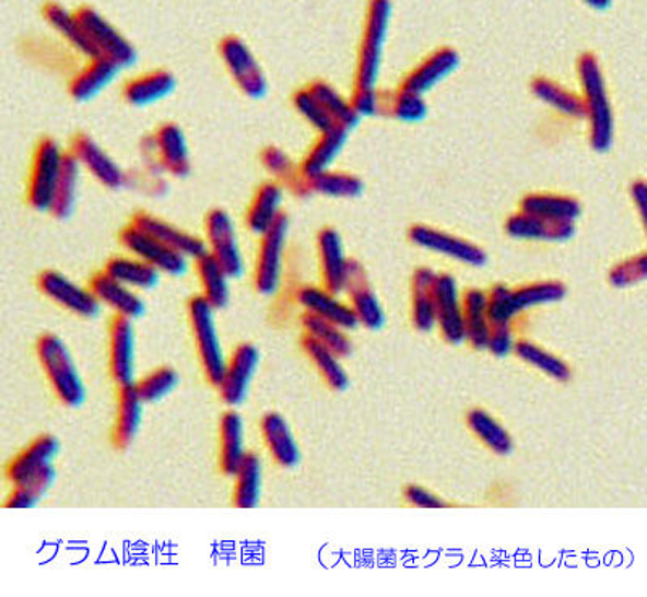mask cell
I'll use <instances>...</instances> for the list:
<instances>
[{
    "instance_id": "obj_1",
    "label": "cell",
    "mask_w": 647,
    "mask_h": 597,
    "mask_svg": "<svg viewBox=\"0 0 647 597\" xmlns=\"http://www.w3.org/2000/svg\"><path fill=\"white\" fill-rule=\"evenodd\" d=\"M392 5L389 2L369 3L364 20L362 40H360L358 57H356L355 80H353V109L360 117L379 116V81L383 67L384 49L389 36Z\"/></svg>"
},
{
    "instance_id": "obj_2",
    "label": "cell",
    "mask_w": 647,
    "mask_h": 597,
    "mask_svg": "<svg viewBox=\"0 0 647 597\" xmlns=\"http://www.w3.org/2000/svg\"><path fill=\"white\" fill-rule=\"evenodd\" d=\"M586 120L589 124V144L596 153H607L615 140V117L607 90L604 72L598 56L585 52L576 62Z\"/></svg>"
},
{
    "instance_id": "obj_3",
    "label": "cell",
    "mask_w": 647,
    "mask_h": 597,
    "mask_svg": "<svg viewBox=\"0 0 647 597\" xmlns=\"http://www.w3.org/2000/svg\"><path fill=\"white\" fill-rule=\"evenodd\" d=\"M36 355L59 400L67 407H80L86 396L84 384L62 339L56 333H43L36 342Z\"/></svg>"
},
{
    "instance_id": "obj_4",
    "label": "cell",
    "mask_w": 647,
    "mask_h": 597,
    "mask_svg": "<svg viewBox=\"0 0 647 597\" xmlns=\"http://www.w3.org/2000/svg\"><path fill=\"white\" fill-rule=\"evenodd\" d=\"M566 295V286L558 280H542L511 290L507 285H495L487 293V316L491 326L511 324L520 313L534 306L561 302Z\"/></svg>"
},
{
    "instance_id": "obj_5",
    "label": "cell",
    "mask_w": 647,
    "mask_h": 597,
    "mask_svg": "<svg viewBox=\"0 0 647 597\" xmlns=\"http://www.w3.org/2000/svg\"><path fill=\"white\" fill-rule=\"evenodd\" d=\"M188 320H190L191 333L200 356L202 373L208 383L219 387L227 359L215 326V309L201 295L193 296L188 302Z\"/></svg>"
},
{
    "instance_id": "obj_6",
    "label": "cell",
    "mask_w": 647,
    "mask_h": 597,
    "mask_svg": "<svg viewBox=\"0 0 647 597\" xmlns=\"http://www.w3.org/2000/svg\"><path fill=\"white\" fill-rule=\"evenodd\" d=\"M67 151L54 138H40L30 167L26 201L38 212H50Z\"/></svg>"
},
{
    "instance_id": "obj_7",
    "label": "cell",
    "mask_w": 647,
    "mask_h": 597,
    "mask_svg": "<svg viewBox=\"0 0 647 597\" xmlns=\"http://www.w3.org/2000/svg\"><path fill=\"white\" fill-rule=\"evenodd\" d=\"M219 54L228 75L246 97L252 101L266 97L268 77L245 39L237 35L225 36L219 43Z\"/></svg>"
},
{
    "instance_id": "obj_8",
    "label": "cell",
    "mask_w": 647,
    "mask_h": 597,
    "mask_svg": "<svg viewBox=\"0 0 647 597\" xmlns=\"http://www.w3.org/2000/svg\"><path fill=\"white\" fill-rule=\"evenodd\" d=\"M77 16L93 44L97 57L117 63L121 70L133 67L138 60V52L133 44L94 7L83 5L75 10Z\"/></svg>"
},
{
    "instance_id": "obj_9",
    "label": "cell",
    "mask_w": 647,
    "mask_h": 597,
    "mask_svg": "<svg viewBox=\"0 0 647 597\" xmlns=\"http://www.w3.org/2000/svg\"><path fill=\"white\" fill-rule=\"evenodd\" d=\"M144 153L153 164L175 178H187L191 174L190 148L184 128L175 121H165L143 144Z\"/></svg>"
},
{
    "instance_id": "obj_10",
    "label": "cell",
    "mask_w": 647,
    "mask_h": 597,
    "mask_svg": "<svg viewBox=\"0 0 647 597\" xmlns=\"http://www.w3.org/2000/svg\"><path fill=\"white\" fill-rule=\"evenodd\" d=\"M204 234L205 246H209L208 253H211L212 258L227 272L228 278H242L245 265L232 215L221 208L209 211L204 219Z\"/></svg>"
},
{
    "instance_id": "obj_11",
    "label": "cell",
    "mask_w": 647,
    "mask_h": 597,
    "mask_svg": "<svg viewBox=\"0 0 647 597\" xmlns=\"http://www.w3.org/2000/svg\"><path fill=\"white\" fill-rule=\"evenodd\" d=\"M289 231V215L283 212L274 227L269 229L261 237L255 262V289L261 295H274L281 285Z\"/></svg>"
},
{
    "instance_id": "obj_12",
    "label": "cell",
    "mask_w": 647,
    "mask_h": 597,
    "mask_svg": "<svg viewBox=\"0 0 647 597\" xmlns=\"http://www.w3.org/2000/svg\"><path fill=\"white\" fill-rule=\"evenodd\" d=\"M121 246L130 253L134 258L148 262L161 274L172 276V278H180L187 272L188 258L180 255L175 249L168 248L167 245L151 237L146 232L138 229L137 225L128 224L127 227L121 229L119 234Z\"/></svg>"
},
{
    "instance_id": "obj_13",
    "label": "cell",
    "mask_w": 647,
    "mask_h": 597,
    "mask_svg": "<svg viewBox=\"0 0 647 597\" xmlns=\"http://www.w3.org/2000/svg\"><path fill=\"white\" fill-rule=\"evenodd\" d=\"M67 151L79 161L83 171L90 172L107 190L119 191L128 184L123 168L93 137L84 131H77L73 134Z\"/></svg>"
},
{
    "instance_id": "obj_14",
    "label": "cell",
    "mask_w": 647,
    "mask_h": 597,
    "mask_svg": "<svg viewBox=\"0 0 647 597\" xmlns=\"http://www.w3.org/2000/svg\"><path fill=\"white\" fill-rule=\"evenodd\" d=\"M38 289L44 296L62 306L79 318L93 319L101 313V302L90 289H83L63 276L62 272L47 271L38 276Z\"/></svg>"
},
{
    "instance_id": "obj_15",
    "label": "cell",
    "mask_w": 647,
    "mask_h": 597,
    "mask_svg": "<svg viewBox=\"0 0 647 597\" xmlns=\"http://www.w3.org/2000/svg\"><path fill=\"white\" fill-rule=\"evenodd\" d=\"M408 238L420 248L448 256V258L455 259L461 265L480 268V266L487 262V255L477 243L439 231V229L430 227V225H413L408 231Z\"/></svg>"
},
{
    "instance_id": "obj_16",
    "label": "cell",
    "mask_w": 647,
    "mask_h": 597,
    "mask_svg": "<svg viewBox=\"0 0 647 597\" xmlns=\"http://www.w3.org/2000/svg\"><path fill=\"white\" fill-rule=\"evenodd\" d=\"M460 54L454 47H439V49L424 57L411 72H408L400 81L399 90L424 97L437 84L451 75L460 67Z\"/></svg>"
},
{
    "instance_id": "obj_17",
    "label": "cell",
    "mask_w": 647,
    "mask_h": 597,
    "mask_svg": "<svg viewBox=\"0 0 647 597\" xmlns=\"http://www.w3.org/2000/svg\"><path fill=\"white\" fill-rule=\"evenodd\" d=\"M343 292L349 295L350 303L360 326L369 330H377L386 324V313L370 285L366 269L356 259H350L346 282Z\"/></svg>"
},
{
    "instance_id": "obj_18",
    "label": "cell",
    "mask_w": 647,
    "mask_h": 597,
    "mask_svg": "<svg viewBox=\"0 0 647 597\" xmlns=\"http://www.w3.org/2000/svg\"><path fill=\"white\" fill-rule=\"evenodd\" d=\"M259 350L252 343H240L228 356L219 393L225 405L238 407L248 394L249 384L258 370Z\"/></svg>"
},
{
    "instance_id": "obj_19",
    "label": "cell",
    "mask_w": 647,
    "mask_h": 597,
    "mask_svg": "<svg viewBox=\"0 0 647 597\" xmlns=\"http://www.w3.org/2000/svg\"><path fill=\"white\" fill-rule=\"evenodd\" d=\"M434 308H436V326L439 327L445 342L451 346L463 343V308L458 295L457 280L451 276L437 274L434 283Z\"/></svg>"
},
{
    "instance_id": "obj_20",
    "label": "cell",
    "mask_w": 647,
    "mask_h": 597,
    "mask_svg": "<svg viewBox=\"0 0 647 597\" xmlns=\"http://www.w3.org/2000/svg\"><path fill=\"white\" fill-rule=\"evenodd\" d=\"M131 224L137 225L138 229L150 234L151 237L160 239L168 248L187 256L188 259H193V261H197L200 256L208 253V246H205L204 239L184 231V229L177 227V225L165 221L160 215L151 214V212H137L133 219H131Z\"/></svg>"
},
{
    "instance_id": "obj_21",
    "label": "cell",
    "mask_w": 647,
    "mask_h": 597,
    "mask_svg": "<svg viewBox=\"0 0 647 597\" xmlns=\"http://www.w3.org/2000/svg\"><path fill=\"white\" fill-rule=\"evenodd\" d=\"M109 370L117 386L134 384V329L131 319L114 316L110 320Z\"/></svg>"
},
{
    "instance_id": "obj_22",
    "label": "cell",
    "mask_w": 647,
    "mask_h": 597,
    "mask_svg": "<svg viewBox=\"0 0 647 597\" xmlns=\"http://www.w3.org/2000/svg\"><path fill=\"white\" fill-rule=\"evenodd\" d=\"M318 256L324 289L339 295L345 289L350 259L346 258L342 237L336 229L324 227L319 231Z\"/></svg>"
},
{
    "instance_id": "obj_23",
    "label": "cell",
    "mask_w": 647,
    "mask_h": 597,
    "mask_svg": "<svg viewBox=\"0 0 647 597\" xmlns=\"http://www.w3.org/2000/svg\"><path fill=\"white\" fill-rule=\"evenodd\" d=\"M90 290L99 300L101 305L104 303L109 306L120 318L133 320L143 316L144 303L140 295L119 280L110 278L107 272L94 274L90 280Z\"/></svg>"
},
{
    "instance_id": "obj_24",
    "label": "cell",
    "mask_w": 647,
    "mask_h": 597,
    "mask_svg": "<svg viewBox=\"0 0 647 597\" xmlns=\"http://www.w3.org/2000/svg\"><path fill=\"white\" fill-rule=\"evenodd\" d=\"M508 237L534 242H566L575 235V222L549 221L518 211L505 222Z\"/></svg>"
},
{
    "instance_id": "obj_25",
    "label": "cell",
    "mask_w": 647,
    "mask_h": 597,
    "mask_svg": "<svg viewBox=\"0 0 647 597\" xmlns=\"http://www.w3.org/2000/svg\"><path fill=\"white\" fill-rule=\"evenodd\" d=\"M299 305L305 308L306 313L318 316L342 327L343 330H353L360 326L358 318L349 303L340 302L337 295L327 292L326 289L319 286H303L298 292Z\"/></svg>"
},
{
    "instance_id": "obj_26",
    "label": "cell",
    "mask_w": 647,
    "mask_h": 597,
    "mask_svg": "<svg viewBox=\"0 0 647 597\" xmlns=\"http://www.w3.org/2000/svg\"><path fill=\"white\" fill-rule=\"evenodd\" d=\"M121 73L117 63L96 57V59L86 60L83 69L70 80L69 94L75 103H87L94 97L99 96L106 91Z\"/></svg>"
},
{
    "instance_id": "obj_27",
    "label": "cell",
    "mask_w": 647,
    "mask_h": 597,
    "mask_svg": "<svg viewBox=\"0 0 647 597\" xmlns=\"http://www.w3.org/2000/svg\"><path fill=\"white\" fill-rule=\"evenodd\" d=\"M350 131L342 127H333L330 130L319 133L315 143L309 148L303 161L299 162V172L306 180L318 177L324 172L332 168L333 162L339 160L342 151L345 150Z\"/></svg>"
},
{
    "instance_id": "obj_28",
    "label": "cell",
    "mask_w": 647,
    "mask_h": 597,
    "mask_svg": "<svg viewBox=\"0 0 647 597\" xmlns=\"http://www.w3.org/2000/svg\"><path fill=\"white\" fill-rule=\"evenodd\" d=\"M177 87V79L168 70L157 69L134 77L123 86L125 103L133 107H148L167 99Z\"/></svg>"
},
{
    "instance_id": "obj_29",
    "label": "cell",
    "mask_w": 647,
    "mask_h": 597,
    "mask_svg": "<svg viewBox=\"0 0 647 597\" xmlns=\"http://www.w3.org/2000/svg\"><path fill=\"white\" fill-rule=\"evenodd\" d=\"M60 444L50 434L36 437L32 444L26 445L7 467V478L13 485L26 481L33 475L52 465L54 458L59 454Z\"/></svg>"
},
{
    "instance_id": "obj_30",
    "label": "cell",
    "mask_w": 647,
    "mask_h": 597,
    "mask_svg": "<svg viewBox=\"0 0 647 597\" xmlns=\"http://www.w3.org/2000/svg\"><path fill=\"white\" fill-rule=\"evenodd\" d=\"M283 202V187L274 180L266 182L256 190L255 197L246 209L245 222L249 232L255 235H262L274 227L275 222L281 219Z\"/></svg>"
},
{
    "instance_id": "obj_31",
    "label": "cell",
    "mask_w": 647,
    "mask_h": 597,
    "mask_svg": "<svg viewBox=\"0 0 647 597\" xmlns=\"http://www.w3.org/2000/svg\"><path fill=\"white\" fill-rule=\"evenodd\" d=\"M245 424L237 411H225L219 424V467L225 477H235L245 458Z\"/></svg>"
},
{
    "instance_id": "obj_32",
    "label": "cell",
    "mask_w": 647,
    "mask_h": 597,
    "mask_svg": "<svg viewBox=\"0 0 647 597\" xmlns=\"http://www.w3.org/2000/svg\"><path fill=\"white\" fill-rule=\"evenodd\" d=\"M43 19L46 20L47 25L57 33L69 46H72L77 52L86 57V60L96 59L97 54L94 50L93 44L87 38L83 25L77 16L75 10H69L60 3H46L43 7Z\"/></svg>"
},
{
    "instance_id": "obj_33",
    "label": "cell",
    "mask_w": 647,
    "mask_h": 597,
    "mask_svg": "<svg viewBox=\"0 0 647 597\" xmlns=\"http://www.w3.org/2000/svg\"><path fill=\"white\" fill-rule=\"evenodd\" d=\"M261 433L271 457L283 468H293L299 461V448L281 413L269 411L262 417Z\"/></svg>"
},
{
    "instance_id": "obj_34",
    "label": "cell",
    "mask_w": 647,
    "mask_h": 597,
    "mask_svg": "<svg viewBox=\"0 0 647 597\" xmlns=\"http://www.w3.org/2000/svg\"><path fill=\"white\" fill-rule=\"evenodd\" d=\"M259 160H261L266 172L274 178L275 184L289 188L295 197H311L308 180L299 172V164H296L282 148L274 147V144L266 147L261 151Z\"/></svg>"
},
{
    "instance_id": "obj_35",
    "label": "cell",
    "mask_w": 647,
    "mask_h": 597,
    "mask_svg": "<svg viewBox=\"0 0 647 597\" xmlns=\"http://www.w3.org/2000/svg\"><path fill=\"white\" fill-rule=\"evenodd\" d=\"M437 272L430 268H420L411 279V320L421 332H430L436 326L434 308V283Z\"/></svg>"
},
{
    "instance_id": "obj_36",
    "label": "cell",
    "mask_w": 647,
    "mask_h": 597,
    "mask_svg": "<svg viewBox=\"0 0 647 597\" xmlns=\"http://www.w3.org/2000/svg\"><path fill=\"white\" fill-rule=\"evenodd\" d=\"M520 211L549 221L576 222L581 202L568 195L529 194L520 202Z\"/></svg>"
},
{
    "instance_id": "obj_37",
    "label": "cell",
    "mask_w": 647,
    "mask_h": 597,
    "mask_svg": "<svg viewBox=\"0 0 647 597\" xmlns=\"http://www.w3.org/2000/svg\"><path fill=\"white\" fill-rule=\"evenodd\" d=\"M143 420V400L138 397L133 384L119 387V405H117L116 423H114L113 442L117 448L130 447L140 430Z\"/></svg>"
},
{
    "instance_id": "obj_38",
    "label": "cell",
    "mask_w": 647,
    "mask_h": 597,
    "mask_svg": "<svg viewBox=\"0 0 647 597\" xmlns=\"http://www.w3.org/2000/svg\"><path fill=\"white\" fill-rule=\"evenodd\" d=\"M463 308L464 340L477 350L487 349L491 323L487 316V293L471 289L461 300Z\"/></svg>"
},
{
    "instance_id": "obj_39",
    "label": "cell",
    "mask_w": 647,
    "mask_h": 597,
    "mask_svg": "<svg viewBox=\"0 0 647 597\" xmlns=\"http://www.w3.org/2000/svg\"><path fill=\"white\" fill-rule=\"evenodd\" d=\"M197 272L201 283V296L217 312L224 309L231 302V278L222 266L212 258L211 253H204L197 259Z\"/></svg>"
},
{
    "instance_id": "obj_40",
    "label": "cell",
    "mask_w": 647,
    "mask_h": 597,
    "mask_svg": "<svg viewBox=\"0 0 647 597\" xmlns=\"http://www.w3.org/2000/svg\"><path fill=\"white\" fill-rule=\"evenodd\" d=\"M531 91L541 103L548 104L551 109L572 117V119H586L581 96L569 91L564 84L548 79V77H538L532 80Z\"/></svg>"
},
{
    "instance_id": "obj_41",
    "label": "cell",
    "mask_w": 647,
    "mask_h": 597,
    "mask_svg": "<svg viewBox=\"0 0 647 597\" xmlns=\"http://www.w3.org/2000/svg\"><path fill=\"white\" fill-rule=\"evenodd\" d=\"M81 172H83V168H81L79 161L67 151L62 174H60L56 195H54L52 208H50L49 212L57 221H67L75 212L80 195Z\"/></svg>"
},
{
    "instance_id": "obj_42",
    "label": "cell",
    "mask_w": 647,
    "mask_h": 597,
    "mask_svg": "<svg viewBox=\"0 0 647 597\" xmlns=\"http://www.w3.org/2000/svg\"><path fill=\"white\" fill-rule=\"evenodd\" d=\"M104 272L133 290H151L160 283L161 272L134 256H116Z\"/></svg>"
},
{
    "instance_id": "obj_43",
    "label": "cell",
    "mask_w": 647,
    "mask_h": 597,
    "mask_svg": "<svg viewBox=\"0 0 647 597\" xmlns=\"http://www.w3.org/2000/svg\"><path fill=\"white\" fill-rule=\"evenodd\" d=\"M306 87H308L309 93L318 99V103L321 104L324 110L329 114L330 119L333 120V124H336L337 127L345 128V130L349 131L358 127L362 117H360L358 114H356V110L353 109L350 99H346V97L343 96L339 90H336L332 84L327 83V81L324 80H315Z\"/></svg>"
},
{
    "instance_id": "obj_44",
    "label": "cell",
    "mask_w": 647,
    "mask_h": 597,
    "mask_svg": "<svg viewBox=\"0 0 647 597\" xmlns=\"http://www.w3.org/2000/svg\"><path fill=\"white\" fill-rule=\"evenodd\" d=\"M302 347L303 352L315 364L316 370L319 371V374H321L322 379L326 381L330 389L342 393V390H345L350 386L349 374L343 370L339 356L332 350L316 342L313 337L306 336V333L303 336Z\"/></svg>"
},
{
    "instance_id": "obj_45",
    "label": "cell",
    "mask_w": 647,
    "mask_h": 597,
    "mask_svg": "<svg viewBox=\"0 0 647 597\" xmlns=\"http://www.w3.org/2000/svg\"><path fill=\"white\" fill-rule=\"evenodd\" d=\"M262 464L258 455L246 452L235 473L234 504L238 508H255L261 499Z\"/></svg>"
},
{
    "instance_id": "obj_46",
    "label": "cell",
    "mask_w": 647,
    "mask_h": 597,
    "mask_svg": "<svg viewBox=\"0 0 647 597\" xmlns=\"http://www.w3.org/2000/svg\"><path fill=\"white\" fill-rule=\"evenodd\" d=\"M309 191L319 197L332 199H356L364 194V182L355 174L342 171L324 172L316 178L308 180Z\"/></svg>"
},
{
    "instance_id": "obj_47",
    "label": "cell",
    "mask_w": 647,
    "mask_h": 597,
    "mask_svg": "<svg viewBox=\"0 0 647 597\" xmlns=\"http://www.w3.org/2000/svg\"><path fill=\"white\" fill-rule=\"evenodd\" d=\"M379 116H392L397 120L414 124L426 119L427 104L424 97L397 87L392 93L379 94Z\"/></svg>"
},
{
    "instance_id": "obj_48",
    "label": "cell",
    "mask_w": 647,
    "mask_h": 597,
    "mask_svg": "<svg viewBox=\"0 0 647 597\" xmlns=\"http://www.w3.org/2000/svg\"><path fill=\"white\" fill-rule=\"evenodd\" d=\"M302 326L306 336L313 337L316 342L332 350L339 359H346L352 353L353 346L350 342L346 330L329 320L318 318L311 313H305L302 318Z\"/></svg>"
},
{
    "instance_id": "obj_49",
    "label": "cell",
    "mask_w": 647,
    "mask_h": 597,
    "mask_svg": "<svg viewBox=\"0 0 647 597\" xmlns=\"http://www.w3.org/2000/svg\"><path fill=\"white\" fill-rule=\"evenodd\" d=\"M468 424H470V430L473 431L474 436L481 438L483 444L487 445L492 452L498 455L510 454L511 448H514L510 434L487 411L480 410V408L471 410L468 413Z\"/></svg>"
},
{
    "instance_id": "obj_50",
    "label": "cell",
    "mask_w": 647,
    "mask_h": 597,
    "mask_svg": "<svg viewBox=\"0 0 647 597\" xmlns=\"http://www.w3.org/2000/svg\"><path fill=\"white\" fill-rule=\"evenodd\" d=\"M514 350L518 359L524 360L525 363L536 367L541 373L548 374L551 379L558 381V383H566V381L572 379V370H569L568 364L558 356L552 355L542 347L528 342V340H520V342L515 343Z\"/></svg>"
},
{
    "instance_id": "obj_51",
    "label": "cell",
    "mask_w": 647,
    "mask_h": 597,
    "mask_svg": "<svg viewBox=\"0 0 647 597\" xmlns=\"http://www.w3.org/2000/svg\"><path fill=\"white\" fill-rule=\"evenodd\" d=\"M54 479H56V470L52 465H47L46 468L33 475L26 481L13 485V491L10 492L5 501L7 508H32L46 495V492L52 488Z\"/></svg>"
},
{
    "instance_id": "obj_52",
    "label": "cell",
    "mask_w": 647,
    "mask_h": 597,
    "mask_svg": "<svg viewBox=\"0 0 647 597\" xmlns=\"http://www.w3.org/2000/svg\"><path fill=\"white\" fill-rule=\"evenodd\" d=\"M177 371L174 367L162 366L151 371L143 379L137 381L133 387L143 403H154V401H160L161 398L168 396L177 387Z\"/></svg>"
},
{
    "instance_id": "obj_53",
    "label": "cell",
    "mask_w": 647,
    "mask_h": 597,
    "mask_svg": "<svg viewBox=\"0 0 647 597\" xmlns=\"http://www.w3.org/2000/svg\"><path fill=\"white\" fill-rule=\"evenodd\" d=\"M293 107L296 113L303 117L313 128L324 133V131L330 130V128L337 127L333 120L330 119L329 114L324 110L321 104L318 103L315 96L309 93L308 87H302V90L295 91L292 97Z\"/></svg>"
},
{
    "instance_id": "obj_54",
    "label": "cell",
    "mask_w": 647,
    "mask_h": 597,
    "mask_svg": "<svg viewBox=\"0 0 647 597\" xmlns=\"http://www.w3.org/2000/svg\"><path fill=\"white\" fill-rule=\"evenodd\" d=\"M646 278L647 256L646 253H642V255L632 256V258L613 266L609 274V282L615 289H628V286L645 282Z\"/></svg>"
},
{
    "instance_id": "obj_55",
    "label": "cell",
    "mask_w": 647,
    "mask_h": 597,
    "mask_svg": "<svg viewBox=\"0 0 647 597\" xmlns=\"http://www.w3.org/2000/svg\"><path fill=\"white\" fill-rule=\"evenodd\" d=\"M514 347L510 324H494V326H491L487 349L485 350H489L495 356H507L514 350Z\"/></svg>"
},
{
    "instance_id": "obj_56",
    "label": "cell",
    "mask_w": 647,
    "mask_h": 597,
    "mask_svg": "<svg viewBox=\"0 0 647 597\" xmlns=\"http://www.w3.org/2000/svg\"><path fill=\"white\" fill-rule=\"evenodd\" d=\"M404 499H407L408 504L414 505V507L420 508H445L448 507L447 502L443 501V499L437 497L436 494L433 492L427 491V489L421 488V485H408L404 489Z\"/></svg>"
},
{
    "instance_id": "obj_57",
    "label": "cell",
    "mask_w": 647,
    "mask_h": 597,
    "mask_svg": "<svg viewBox=\"0 0 647 597\" xmlns=\"http://www.w3.org/2000/svg\"><path fill=\"white\" fill-rule=\"evenodd\" d=\"M630 197L633 199V204L635 208L638 209L639 215H642L643 221L646 219V197H647V188L645 180H635L630 187Z\"/></svg>"
},
{
    "instance_id": "obj_58",
    "label": "cell",
    "mask_w": 647,
    "mask_h": 597,
    "mask_svg": "<svg viewBox=\"0 0 647 597\" xmlns=\"http://www.w3.org/2000/svg\"><path fill=\"white\" fill-rule=\"evenodd\" d=\"M589 5L595 7V9H609L610 3L605 2V0H595V2H589Z\"/></svg>"
}]
</instances>
